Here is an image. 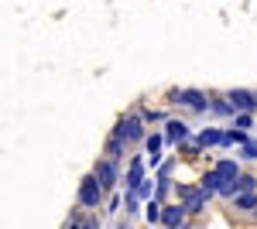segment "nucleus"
<instances>
[{"instance_id":"nucleus-17","label":"nucleus","mask_w":257,"mask_h":229,"mask_svg":"<svg viewBox=\"0 0 257 229\" xmlns=\"http://www.w3.org/2000/svg\"><path fill=\"white\" fill-rule=\"evenodd\" d=\"M72 229H89V226H82V222H79V226H72Z\"/></svg>"},{"instance_id":"nucleus-12","label":"nucleus","mask_w":257,"mask_h":229,"mask_svg":"<svg viewBox=\"0 0 257 229\" xmlns=\"http://www.w3.org/2000/svg\"><path fill=\"white\" fill-rule=\"evenodd\" d=\"M185 123H168V140H185Z\"/></svg>"},{"instance_id":"nucleus-7","label":"nucleus","mask_w":257,"mask_h":229,"mask_svg":"<svg viewBox=\"0 0 257 229\" xmlns=\"http://www.w3.org/2000/svg\"><path fill=\"white\" fill-rule=\"evenodd\" d=\"M178 99H182L185 106H192V110H202V106H206V96L196 93V89H185V93H178Z\"/></svg>"},{"instance_id":"nucleus-10","label":"nucleus","mask_w":257,"mask_h":229,"mask_svg":"<svg viewBox=\"0 0 257 229\" xmlns=\"http://www.w3.org/2000/svg\"><path fill=\"white\" fill-rule=\"evenodd\" d=\"M216 171L223 174L226 181H233V178H237V164H233V161H219V168H216Z\"/></svg>"},{"instance_id":"nucleus-13","label":"nucleus","mask_w":257,"mask_h":229,"mask_svg":"<svg viewBox=\"0 0 257 229\" xmlns=\"http://www.w3.org/2000/svg\"><path fill=\"white\" fill-rule=\"evenodd\" d=\"M223 144H247V137L233 130V134H223Z\"/></svg>"},{"instance_id":"nucleus-1","label":"nucleus","mask_w":257,"mask_h":229,"mask_svg":"<svg viewBox=\"0 0 257 229\" xmlns=\"http://www.w3.org/2000/svg\"><path fill=\"white\" fill-rule=\"evenodd\" d=\"M79 202H82V205H96V202H99V178H86V181H82Z\"/></svg>"},{"instance_id":"nucleus-15","label":"nucleus","mask_w":257,"mask_h":229,"mask_svg":"<svg viewBox=\"0 0 257 229\" xmlns=\"http://www.w3.org/2000/svg\"><path fill=\"white\" fill-rule=\"evenodd\" d=\"M144 215H148V219H151V222H155V219H161V209H158V205H155V202H151V205H148V212H144Z\"/></svg>"},{"instance_id":"nucleus-16","label":"nucleus","mask_w":257,"mask_h":229,"mask_svg":"<svg viewBox=\"0 0 257 229\" xmlns=\"http://www.w3.org/2000/svg\"><path fill=\"white\" fill-rule=\"evenodd\" d=\"M243 154H247V157H257V144H250V140H247V144H243Z\"/></svg>"},{"instance_id":"nucleus-14","label":"nucleus","mask_w":257,"mask_h":229,"mask_svg":"<svg viewBox=\"0 0 257 229\" xmlns=\"http://www.w3.org/2000/svg\"><path fill=\"white\" fill-rule=\"evenodd\" d=\"M240 205H243V209H257V198L247 191V195H240Z\"/></svg>"},{"instance_id":"nucleus-2","label":"nucleus","mask_w":257,"mask_h":229,"mask_svg":"<svg viewBox=\"0 0 257 229\" xmlns=\"http://www.w3.org/2000/svg\"><path fill=\"white\" fill-rule=\"evenodd\" d=\"M230 103H233L237 110H254V106H257V96H250L247 89H233V96H230Z\"/></svg>"},{"instance_id":"nucleus-6","label":"nucleus","mask_w":257,"mask_h":229,"mask_svg":"<svg viewBox=\"0 0 257 229\" xmlns=\"http://www.w3.org/2000/svg\"><path fill=\"white\" fill-rule=\"evenodd\" d=\"M96 178H99V185L106 188V185H113L117 181V168H113V161H103L99 164V171H96Z\"/></svg>"},{"instance_id":"nucleus-9","label":"nucleus","mask_w":257,"mask_h":229,"mask_svg":"<svg viewBox=\"0 0 257 229\" xmlns=\"http://www.w3.org/2000/svg\"><path fill=\"white\" fill-rule=\"evenodd\" d=\"M182 212H185V209H165V215H161V219H165V226L175 229L178 222H182Z\"/></svg>"},{"instance_id":"nucleus-11","label":"nucleus","mask_w":257,"mask_h":229,"mask_svg":"<svg viewBox=\"0 0 257 229\" xmlns=\"http://www.w3.org/2000/svg\"><path fill=\"white\" fill-rule=\"evenodd\" d=\"M199 144H202V147H213V144H223V134H216V130H206V134L199 137Z\"/></svg>"},{"instance_id":"nucleus-3","label":"nucleus","mask_w":257,"mask_h":229,"mask_svg":"<svg viewBox=\"0 0 257 229\" xmlns=\"http://www.w3.org/2000/svg\"><path fill=\"white\" fill-rule=\"evenodd\" d=\"M182 195H185V212H199V209H202V198H206V191H202V188H199V191L182 188Z\"/></svg>"},{"instance_id":"nucleus-8","label":"nucleus","mask_w":257,"mask_h":229,"mask_svg":"<svg viewBox=\"0 0 257 229\" xmlns=\"http://www.w3.org/2000/svg\"><path fill=\"white\" fill-rule=\"evenodd\" d=\"M223 185H226V178H223L219 171H209L206 178H202V191H206V195H209V191H219Z\"/></svg>"},{"instance_id":"nucleus-5","label":"nucleus","mask_w":257,"mask_h":229,"mask_svg":"<svg viewBox=\"0 0 257 229\" xmlns=\"http://www.w3.org/2000/svg\"><path fill=\"white\" fill-rule=\"evenodd\" d=\"M141 178H144V161H141V157H134V164H131V171H127V188L134 191L141 185Z\"/></svg>"},{"instance_id":"nucleus-4","label":"nucleus","mask_w":257,"mask_h":229,"mask_svg":"<svg viewBox=\"0 0 257 229\" xmlns=\"http://www.w3.org/2000/svg\"><path fill=\"white\" fill-rule=\"evenodd\" d=\"M120 137L123 140H141V120L138 116H131L127 123H120Z\"/></svg>"}]
</instances>
